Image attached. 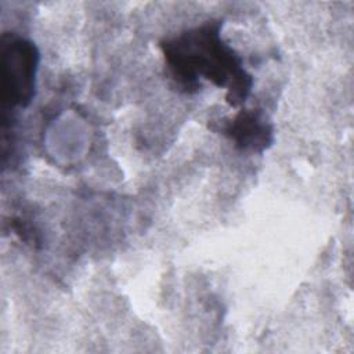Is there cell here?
<instances>
[{
	"instance_id": "2",
	"label": "cell",
	"mask_w": 354,
	"mask_h": 354,
	"mask_svg": "<svg viewBox=\"0 0 354 354\" xmlns=\"http://www.w3.org/2000/svg\"><path fill=\"white\" fill-rule=\"evenodd\" d=\"M39 51L18 35L3 33L0 39V98L4 108L28 106L36 91Z\"/></svg>"
},
{
	"instance_id": "3",
	"label": "cell",
	"mask_w": 354,
	"mask_h": 354,
	"mask_svg": "<svg viewBox=\"0 0 354 354\" xmlns=\"http://www.w3.org/2000/svg\"><path fill=\"white\" fill-rule=\"evenodd\" d=\"M224 131L242 149L261 152L272 141V127L260 111H241Z\"/></svg>"
},
{
	"instance_id": "1",
	"label": "cell",
	"mask_w": 354,
	"mask_h": 354,
	"mask_svg": "<svg viewBox=\"0 0 354 354\" xmlns=\"http://www.w3.org/2000/svg\"><path fill=\"white\" fill-rule=\"evenodd\" d=\"M220 22H206L162 43L173 77L185 87L196 84L199 76L227 90L232 106L245 102L250 93L252 76L242 66V58L223 41Z\"/></svg>"
}]
</instances>
